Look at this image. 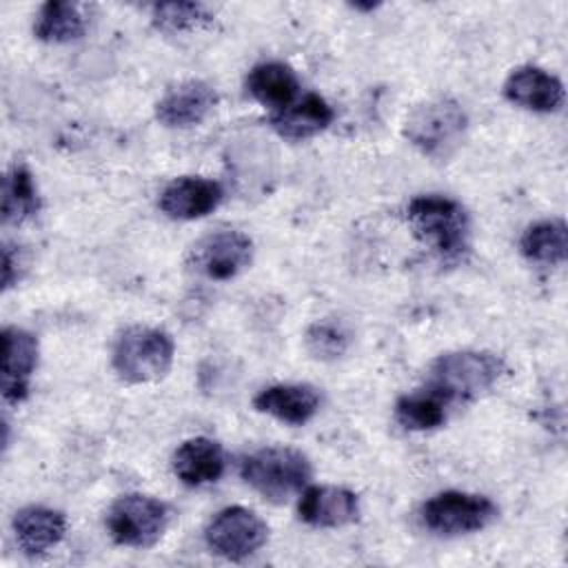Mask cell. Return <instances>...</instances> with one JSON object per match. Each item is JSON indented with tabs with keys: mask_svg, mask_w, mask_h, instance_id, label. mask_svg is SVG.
<instances>
[{
	"mask_svg": "<svg viewBox=\"0 0 568 568\" xmlns=\"http://www.w3.org/2000/svg\"><path fill=\"white\" fill-rule=\"evenodd\" d=\"M171 466L175 477L186 486L213 484L224 473V450L215 439L191 437L178 446Z\"/></svg>",
	"mask_w": 568,
	"mask_h": 568,
	"instance_id": "cell-17",
	"label": "cell"
},
{
	"mask_svg": "<svg viewBox=\"0 0 568 568\" xmlns=\"http://www.w3.org/2000/svg\"><path fill=\"white\" fill-rule=\"evenodd\" d=\"M248 93L275 111L295 102L300 82L295 71L284 62H260L246 75Z\"/></svg>",
	"mask_w": 568,
	"mask_h": 568,
	"instance_id": "cell-20",
	"label": "cell"
},
{
	"mask_svg": "<svg viewBox=\"0 0 568 568\" xmlns=\"http://www.w3.org/2000/svg\"><path fill=\"white\" fill-rule=\"evenodd\" d=\"M38 366V339L33 333L7 326L2 331V397L20 404L29 395L31 375Z\"/></svg>",
	"mask_w": 568,
	"mask_h": 568,
	"instance_id": "cell-10",
	"label": "cell"
},
{
	"mask_svg": "<svg viewBox=\"0 0 568 568\" xmlns=\"http://www.w3.org/2000/svg\"><path fill=\"white\" fill-rule=\"evenodd\" d=\"M351 333L339 320H320L306 333L308 351L320 359H337L346 353Z\"/></svg>",
	"mask_w": 568,
	"mask_h": 568,
	"instance_id": "cell-25",
	"label": "cell"
},
{
	"mask_svg": "<svg viewBox=\"0 0 568 568\" xmlns=\"http://www.w3.org/2000/svg\"><path fill=\"white\" fill-rule=\"evenodd\" d=\"M38 209L40 200L29 169L13 164L2 182V220L7 224H20L33 217Z\"/></svg>",
	"mask_w": 568,
	"mask_h": 568,
	"instance_id": "cell-23",
	"label": "cell"
},
{
	"mask_svg": "<svg viewBox=\"0 0 568 568\" xmlns=\"http://www.w3.org/2000/svg\"><path fill=\"white\" fill-rule=\"evenodd\" d=\"M506 362L488 351H455L430 364L428 386L450 406L473 402L495 388L504 377Z\"/></svg>",
	"mask_w": 568,
	"mask_h": 568,
	"instance_id": "cell-2",
	"label": "cell"
},
{
	"mask_svg": "<svg viewBox=\"0 0 568 568\" xmlns=\"http://www.w3.org/2000/svg\"><path fill=\"white\" fill-rule=\"evenodd\" d=\"M173 364V339L151 326H131L113 346V371L126 384L162 379Z\"/></svg>",
	"mask_w": 568,
	"mask_h": 568,
	"instance_id": "cell-5",
	"label": "cell"
},
{
	"mask_svg": "<svg viewBox=\"0 0 568 568\" xmlns=\"http://www.w3.org/2000/svg\"><path fill=\"white\" fill-rule=\"evenodd\" d=\"M300 519L315 528H339L359 515L357 495L342 486H311L300 495Z\"/></svg>",
	"mask_w": 568,
	"mask_h": 568,
	"instance_id": "cell-12",
	"label": "cell"
},
{
	"mask_svg": "<svg viewBox=\"0 0 568 568\" xmlns=\"http://www.w3.org/2000/svg\"><path fill=\"white\" fill-rule=\"evenodd\" d=\"M413 233L444 262H459L470 251V217L446 195H417L406 206Z\"/></svg>",
	"mask_w": 568,
	"mask_h": 568,
	"instance_id": "cell-1",
	"label": "cell"
},
{
	"mask_svg": "<svg viewBox=\"0 0 568 568\" xmlns=\"http://www.w3.org/2000/svg\"><path fill=\"white\" fill-rule=\"evenodd\" d=\"M204 539L215 555L229 561H240L266 544L268 526L253 510L229 506L209 521Z\"/></svg>",
	"mask_w": 568,
	"mask_h": 568,
	"instance_id": "cell-8",
	"label": "cell"
},
{
	"mask_svg": "<svg viewBox=\"0 0 568 568\" xmlns=\"http://www.w3.org/2000/svg\"><path fill=\"white\" fill-rule=\"evenodd\" d=\"M450 404L428 384L417 388L395 404L397 422L408 430H433L442 426L448 417Z\"/></svg>",
	"mask_w": 568,
	"mask_h": 568,
	"instance_id": "cell-21",
	"label": "cell"
},
{
	"mask_svg": "<svg viewBox=\"0 0 568 568\" xmlns=\"http://www.w3.org/2000/svg\"><path fill=\"white\" fill-rule=\"evenodd\" d=\"M468 118L453 98H435L419 104L404 126V135L413 146L433 160L450 158L464 142Z\"/></svg>",
	"mask_w": 568,
	"mask_h": 568,
	"instance_id": "cell-4",
	"label": "cell"
},
{
	"mask_svg": "<svg viewBox=\"0 0 568 568\" xmlns=\"http://www.w3.org/2000/svg\"><path fill=\"white\" fill-rule=\"evenodd\" d=\"M253 406L284 424L302 426L317 413L320 395L308 384H273L255 395Z\"/></svg>",
	"mask_w": 568,
	"mask_h": 568,
	"instance_id": "cell-15",
	"label": "cell"
},
{
	"mask_svg": "<svg viewBox=\"0 0 568 568\" xmlns=\"http://www.w3.org/2000/svg\"><path fill=\"white\" fill-rule=\"evenodd\" d=\"M253 260V242L240 231H217L202 237L191 251V266L209 280H231Z\"/></svg>",
	"mask_w": 568,
	"mask_h": 568,
	"instance_id": "cell-9",
	"label": "cell"
},
{
	"mask_svg": "<svg viewBox=\"0 0 568 568\" xmlns=\"http://www.w3.org/2000/svg\"><path fill=\"white\" fill-rule=\"evenodd\" d=\"M499 508L493 499L475 493L444 490L422 506L424 526L442 537L468 535L495 521Z\"/></svg>",
	"mask_w": 568,
	"mask_h": 568,
	"instance_id": "cell-6",
	"label": "cell"
},
{
	"mask_svg": "<svg viewBox=\"0 0 568 568\" xmlns=\"http://www.w3.org/2000/svg\"><path fill=\"white\" fill-rule=\"evenodd\" d=\"M16 264H18V260L13 257V248L9 244H4V248H2V288L4 291L18 280Z\"/></svg>",
	"mask_w": 568,
	"mask_h": 568,
	"instance_id": "cell-26",
	"label": "cell"
},
{
	"mask_svg": "<svg viewBox=\"0 0 568 568\" xmlns=\"http://www.w3.org/2000/svg\"><path fill=\"white\" fill-rule=\"evenodd\" d=\"M13 532L20 550L29 557L58 546L67 532V517L47 506H27L13 517Z\"/></svg>",
	"mask_w": 568,
	"mask_h": 568,
	"instance_id": "cell-16",
	"label": "cell"
},
{
	"mask_svg": "<svg viewBox=\"0 0 568 568\" xmlns=\"http://www.w3.org/2000/svg\"><path fill=\"white\" fill-rule=\"evenodd\" d=\"M521 253L535 264H564L568 255V231L564 220H544L530 224L521 235Z\"/></svg>",
	"mask_w": 568,
	"mask_h": 568,
	"instance_id": "cell-22",
	"label": "cell"
},
{
	"mask_svg": "<svg viewBox=\"0 0 568 568\" xmlns=\"http://www.w3.org/2000/svg\"><path fill=\"white\" fill-rule=\"evenodd\" d=\"M89 27L87 4L69 2V0H51L44 2L36 16L33 33L42 42H71L84 36Z\"/></svg>",
	"mask_w": 568,
	"mask_h": 568,
	"instance_id": "cell-19",
	"label": "cell"
},
{
	"mask_svg": "<svg viewBox=\"0 0 568 568\" xmlns=\"http://www.w3.org/2000/svg\"><path fill=\"white\" fill-rule=\"evenodd\" d=\"M169 524V510L149 495H124L109 508V535L120 546H153Z\"/></svg>",
	"mask_w": 568,
	"mask_h": 568,
	"instance_id": "cell-7",
	"label": "cell"
},
{
	"mask_svg": "<svg viewBox=\"0 0 568 568\" xmlns=\"http://www.w3.org/2000/svg\"><path fill=\"white\" fill-rule=\"evenodd\" d=\"M217 104L215 89L204 80H186L171 87L155 104V118L171 129L200 124Z\"/></svg>",
	"mask_w": 568,
	"mask_h": 568,
	"instance_id": "cell-11",
	"label": "cell"
},
{
	"mask_svg": "<svg viewBox=\"0 0 568 568\" xmlns=\"http://www.w3.org/2000/svg\"><path fill=\"white\" fill-rule=\"evenodd\" d=\"M151 18L158 29L171 33L204 29L215 20L202 2H158L151 9Z\"/></svg>",
	"mask_w": 568,
	"mask_h": 568,
	"instance_id": "cell-24",
	"label": "cell"
},
{
	"mask_svg": "<svg viewBox=\"0 0 568 568\" xmlns=\"http://www.w3.org/2000/svg\"><path fill=\"white\" fill-rule=\"evenodd\" d=\"M240 475L264 499L286 501L308 484L311 462L295 448L266 446L242 459Z\"/></svg>",
	"mask_w": 568,
	"mask_h": 568,
	"instance_id": "cell-3",
	"label": "cell"
},
{
	"mask_svg": "<svg viewBox=\"0 0 568 568\" xmlns=\"http://www.w3.org/2000/svg\"><path fill=\"white\" fill-rule=\"evenodd\" d=\"M504 95L513 104L537 113L559 111L564 104V84L539 67H517L504 82Z\"/></svg>",
	"mask_w": 568,
	"mask_h": 568,
	"instance_id": "cell-14",
	"label": "cell"
},
{
	"mask_svg": "<svg viewBox=\"0 0 568 568\" xmlns=\"http://www.w3.org/2000/svg\"><path fill=\"white\" fill-rule=\"evenodd\" d=\"M333 118L335 113L324 98L317 93H306L302 100L275 111L271 115V126L286 140H306L322 133Z\"/></svg>",
	"mask_w": 568,
	"mask_h": 568,
	"instance_id": "cell-18",
	"label": "cell"
},
{
	"mask_svg": "<svg viewBox=\"0 0 568 568\" xmlns=\"http://www.w3.org/2000/svg\"><path fill=\"white\" fill-rule=\"evenodd\" d=\"M224 197L220 182L206 178H178L160 195V209L173 220H200L213 213Z\"/></svg>",
	"mask_w": 568,
	"mask_h": 568,
	"instance_id": "cell-13",
	"label": "cell"
}]
</instances>
